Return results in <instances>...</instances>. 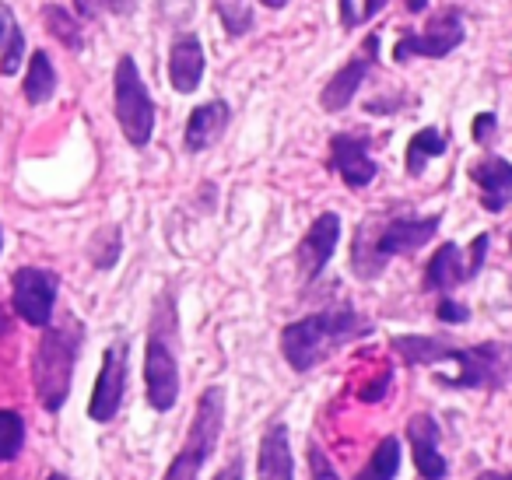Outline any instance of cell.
<instances>
[{
    "label": "cell",
    "instance_id": "4",
    "mask_svg": "<svg viewBox=\"0 0 512 480\" xmlns=\"http://www.w3.org/2000/svg\"><path fill=\"white\" fill-rule=\"evenodd\" d=\"M221 428H225V389L211 386L204 389V396L197 400V410H193L190 431H186L183 449L176 452V459L165 470V480H197L204 463L214 456L218 449Z\"/></svg>",
    "mask_w": 512,
    "mask_h": 480
},
{
    "label": "cell",
    "instance_id": "12",
    "mask_svg": "<svg viewBox=\"0 0 512 480\" xmlns=\"http://www.w3.org/2000/svg\"><path fill=\"white\" fill-rule=\"evenodd\" d=\"M330 165H334V172L351 186V190H365L379 172L369 155V137H362V134L330 137Z\"/></svg>",
    "mask_w": 512,
    "mask_h": 480
},
{
    "label": "cell",
    "instance_id": "38",
    "mask_svg": "<svg viewBox=\"0 0 512 480\" xmlns=\"http://www.w3.org/2000/svg\"><path fill=\"white\" fill-rule=\"evenodd\" d=\"M260 4H264V8H271V11H281L288 4V0H260Z\"/></svg>",
    "mask_w": 512,
    "mask_h": 480
},
{
    "label": "cell",
    "instance_id": "24",
    "mask_svg": "<svg viewBox=\"0 0 512 480\" xmlns=\"http://www.w3.org/2000/svg\"><path fill=\"white\" fill-rule=\"evenodd\" d=\"M397 473H400V438L386 435L376 445V452H372L369 466L355 480H397Z\"/></svg>",
    "mask_w": 512,
    "mask_h": 480
},
{
    "label": "cell",
    "instance_id": "21",
    "mask_svg": "<svg viewBox=\"0 0 512 480\" xmlns=\"http://www.w3.org/2000/svg\"><path fill=\"white\" fill-rule=\"evenodd\" d=\"M393 351H397L407 365H439V361H449L453 340L449 337H393Z\"/></svg>",
    "mask_w": 512,
    "mask_h": 480
},
{
    "label": "cell",
    "instance_id": "36",
    "mask_svg": "<svg viewBox=\"0 0 512 480\" xmlns=\"http://www.w3.org/2000/svg\"><path fill=\"white\" fill-rule=\"evenodd\" d=\"M404 8L411 11V15H418V11L428 8V0H404Z\"/></svg>",
    "mask_w": 512,
    "mask_h": 480
},
{
    "label": "cell",
    "instance_id": "11",
    "mask_svg": "<svg viewBox=\"0 0 512 480\" xmlns=\"http://www.w3.org/2000/svg\"><path fill=\"white\" fill-rule=\"evenodd\" d=\"M376 60H379V39L369 36L362 43V57L348 60V64H344L341 71L327 81V88L320 92L323 113H341V109H348L351 99L358 95V88H362L365 78H369V71L376 67Z\"/></svg>",
    "mask_w": 512,
    "mask_h": 480
},
{
    "label": "cell",
    "instance_id": "5",
    "mask_svg": "<svg viewBox=\"0 0 512 480\" xmlns=\"http://www.w3.org/2000/svg\"><path fill=\"white\" fill-rule=\"evenodd\" d=\"M113 102L116 123H120L130 148H148L151 134H155V102H151V92L144 88V78L137 71L134 57H120V64H116Z\"/></svg>",
    "mask_w": 512,
    "mask_h": 480
},
{
    "label": "cell",
    "instance_id": "23",
    "mask_svg": "<svg viewBox=\"0 0 512 480\" xmlns=\"http://www.w3.org/2000/svg\"><path fill=\"white\" fill-rule=\"evenodd\" d=\"M439 155H446V137H442L435 127L418 130V134L411 137V144H407V172H411V176H421L428 158H439Z\"/></svg>",
    "mask_w": 512,
    "mask_h": 480
},
{
    "label": "cell",
    "instance_id": "37",
    "mask_svg": "<svg viewBox=\"0 0 512 480\" xmlns=\"http://www.w3.org/2000/svg\"><path fill=\"white\" fill-rule=\"evenodd\" d=\"M477 480H512V473H481Z\"/></svg>",
    "mask_w": 512,
    "mask_h": 480
},
{
    "label": "cell",
    "instance_id": "25",
    "mask_svg": "<svg viewBox=\"0 0 512 480\" xmlns=\"http://www.w3.org/2000/svg\"><path fill=\"white\" fill-rule=\"evenodd\" d=\"M43 22H46V32H50L53 39H60L67 50L78 53L81 46H85V39H81V22H74L67 8H60V4H46Z\"/></svg>",
    "mask_w": 512,
    "mask_h": 480
},
{
    "label": "cell",
    "instance_id": "9",
    "mask_svg": "<svg viewBox=\"0 0 512 480\" xmlns=\"http://www.w3.org/2000/svg\"><path fill=\"white\" fill-rule=\"evenodd\" d=\"M127 340H116L106 347L102 354V368L99 379H95V393L88 400V417L99 424H109L120 414L123 403V389H127Z\"/></svg>",
    "mask_w": 512,
    "mask_h": 480
},
{
    "label": "cell",
    "instance_id": "39",
    "mask_svg": "<svg viewBox=\"0 0 512 480\" xmlns=\"http://www.w3.org/2000/svg\"><path fill=\"white\" fill-rule=\"evenodd\" d=\"M46 480H71V477H67V473H50Z\"/></svg>",
    "mask_w": 512,
    "mask_h": 480
},
{
    "label": "cell",
    "instance_id": "33",
    "mask_svg": "<svg viewBox=\"0 0 512 480\" xmlns=\"http://www.w3.org/2000/svg\"><path fill=\"white\" fill-rule=\"evenodd\" d=\"M495 130H498V116L495 113H481L474 120V141L477 144H491V141H495Z\"/></svg>",
    "mask_w": 512,
    "mask_h": 480
},
{
    "label": "cell",
    "instance_id": "34",
    "mask_svg": "<svg viewBox=\"0 0 512 480\" xmlns=\"http://www.w3.org/2000/svg\"><path fill=\"white\" fill-rule=\"evenodd\" d=\"M390 379H393V375H390V372H383L376 382H372V389H362V393H358V396H362L365 403H376V400H383V393H386V389H390Z\"/></svg>",
    "mask_w": 512,
    "mask_h": 480
},
{
    "label": "cell",
    "instance_id": "7",
    "mask_svg": "<svg viewBox=\"0 0 512 480\" xmlns=\"http://www.w3.org/2000/svg\"><path fill=\"white\" fill-rule=\"evenodd\" d=\"M505 358H509V347L495 344V340H488V344H477V347L453 344L449 361H456V365H460V372H456L453 379H446V375H442L439 382H442V386H453V389H502L505 375H509Z\"/></svg>",
    "mask_w": 512,
    "mask_h": 480
},
{
    "label": "cell",
    "instance_id": "20",
    "mask_svg": "<svg viewBox=\"0 0 512 480\" xmlns=\"http://www.w3.org/2000/svg\"><path fill=\"white\" fill-rule=\"evenodd\" d=\"M25 60V32L15 22V11L0 0V74H18Z\"/></svg>",
    "mask_w": 512,
    "mask_h": 480
},
{
    "label": "cell",
    "instance_id": "41",
    "mask_svg": "<svg viewBox=\"0 0 512 480\" xmlns=\"http://www.w3.org/2000/svg\"><path fill=\"white\" fill-rule=\"evenodd\" d=\"M509 242H512V235H509Z\"/></svg>",
    "mask_w": 512,
    "mask_h": 480
},
{
    "label": "cell",
    "instance_id": "40",
    "mask_svg": "<svg viewBox=\"0 0 512 480\" xmlns=\"http://www.w3.org/2000/svg\"><path fill=\"white\" fill-rule=\"evenodd\" d=\"M0 249H4V232H0Z\"/></svg>",
    "mask_w": 512,
    "mask_h": 480
},
{
    "label": "cell",
    "instance_id": "27",
    "mask_svg": "<svg viewBox=\"0 0 512 480\" xmlns=\"http://www.w3.org/2000/svg\"><path fill=\"white\" fill-rule=\"evenodd\" d=\"M386 4H390V0H341V4H337V18H341L344 29H358V25H365L369 18H376Z\"/></svg>",
    "mask_w": 512,
    "mask_h": 480
},
{
    "label": "cell",
    "instance_id": "30",
    "mask_svg": "<svg viewBox=\"0 0 512 480\" xmlns=\"http://www.w3.org/2000/svg\"><path fill=\"white\" fill-rule=\"evenodd\" d=\"M435 316H439V323H453V326H460V323H467L470 319V309L467 305H460L456 298H442L439 305H435Z\"/></svg>",
    "mask_w": 512,
    "mask_h": 480
},
{
    "label": "cell",
    "instance_id": "28",
    "mask_svg": "<svg viewBox=\"0 0 512 480\" xmlns=\"http://www.w3.org/2000/svg\"><path fill=\"white\" fill-rule=\"evenodd\" d=\"M137 8V0H74V11H78L81 22H95L102 15L127 18Z\"/></svg>",
    "mask_w": 512,
    "mask_h": 480
},
{
    "label": "cell",
    "instance_id": "3",
    "mask_svg": "<svg viewBox=\"0 0 512 480\" xmlns=\"http://www.w3.org/2000/svg\"><path fill=\"white\" fill-rule=\"evenodd\" d=\"M81 347V326L78 319L67 316L57 326H43V340L32 358V379H36V396L50 414H57L71 396L74 361Z\"/></svg>",
    "mask_w": 512,
    "mask_h": 480
},
{
    "label": "cell",
    "instance_id": "26",
    "mask_svg": "<svg viewBox=\"0 0 512 480\" xmlns=\"http://www.w3.org/2000/svg\"><path fill=\"white\" fill-rule=\"evenodd\" d=\"M25 449V417L18 410H0V463L18 459Z\"/></svg>",
    "mask_w": 512,
    "mask_h": 480
},
{
    "label": "cell",
    "instance_id": "6",
    "mask_svg": "<svg viewBox=\"0 0 512 480\" xmlns=\"http://www.w3.org/2000/svg\"><path fill=\"white\" fill-rule=\"evenodd\" d=\"M463 39H467V29H463V15L460 8H446L442 15H435L428 22L425 32H404L393 46V60L397 64H407V60H442L453 50H460Z\"/></svg>",
    "mask_w": 512,
    "mask_h": 480
},
{
    "label": "cell",
    "instance_id": "16",
    "mask_svg": "<svg viewBox=\"0 0 512 480\" xmlns=\"http://www.w3.org/2000/svg\"><path fill=\"white\" fill-rule=\"evenodd\" d=\"M470 179H474L477 190H481L484 211L502 214L505 207H509V200H512V162H505V158H498V155H488L470 169Z\"/></svg>",
    "mask_w": 512,
    "mask_h": 480
},
{
    "label": "cell",
    "instance_id": "32",
    "mask_svg": "<svg viewBox=\"0 0 512 480\" xmlns=\"http://www.w3.org/2000/svg\"><path fill=\"white\" fill-rule=\"evenodd\" d=\"M309 466H313V480H337V473L327 466V456L316 442H309Z\"/></svg>",
    "mask_w": 512,
    "mask_h": 480
},
{
    "label": "cell",
    "instance_id": "18",
    "mask_svg": "<svg viewBox=\"0 0 512 480\" xmlns=\"http://www.w3.org/2000/svg\"><path fill=\"white\" fill-rule=\"evenodd\" d=\"M256 480H295L292 445H288L285 424H271L260 438V459H256Z\"/></svg>",
    "mask_w": 512,
    "mask_h": 480
},
{
    "label": "cell",
    "instance_id": "29",
    "mask_svg": "<svg viewBox=\"0 0 512 480\" xmlns=\"http://www.w3.org/2000/svg\"><path fill=\"white\" fill-rule=\"evenodd\" d=\"M120 239H123V235H120V228H116V225H106L99 235H95V239H92V263H95V267L109 270L116 260H120Z\"/></svg>",
    "mask_w": 512,
    "mask_h": 480
},
{
    "label": "cell",
    "instance_id": "2",
    "mask_svg": "<svg viewBox=\"0 0 512 480\" xmlns=\"http://www.w3.org/2000/svg\"><path fill=\"white\" fill-rule=\"evenodd\" d=\"M439 225V214H432V218H390L383 225L365 221L358 228L355 249H351V267H355V274L362 281H372V277L383 274V267L393 256H411L425 242H432Z\"/></svg>",
    "mask_w": 512,
    "mask_h": 480
},
{
    "label": "cell",
    "instance_id": "17",
    "mask_svg": "<svg viewBox=\"0 0 512 480\" xmlns=\"http://www.w3.org/2000/svg\"><path fill=\"white\" fill-rule=\"evenodd\" d=\"M228 120H232V109H228V102L214 99V102H204V106H197L190 113V120H186V134H183V144L190 155H197V151H207L211 144L221 141V134H225Z\"/></svg>",
    "mask_w": 512,
    "mask_h": 480
},
{
    "label": "cell",
    "instance_id": "1",
    "mask_svg": "<svg viewBox=\"0 0 512 480\" xmlns=\"http://www.w3.org/2000/svg\"><path fill=\"white\" fill-rule=\"evenodd\" d=\"M372 330H376L372 319L358 316L351 305H341V309H327L288 323L281 330V354H285V361L295 372H309L320 361H327L337 347L369 337Z\"/></svg>",
    "mask_w": 512,
    "mask_h": 480
},
{
    "label": "cell",
    "instance_id": "13",
    "mask_svg": "<svg viewBox=\"0 0 512 480\" xmlns=\"http://www.w3.org/2000/svg\"><path fill=\"white\" fill-rule=\"evenodd\" d=\"M337 242H341V218H337L334 211L320 214V218L313 221V228L306 232V239L299 242V253H295L306 281H316V277L323 274V267H327L330 256H334Z\"/></svg>",
    "mask_w": 512,
    "mask_h": 480
},
{
    "label": "cell",
    "instance_id": "14",
    "mask_svg": "<svg viewBox=\"0 0 512 480\" xmlns=\"http://www.w3.org/2000/svg\"><path fill=\"white\" fill-rule=\"evenodd\" d=\"M407 442L414 449V466H418L421 480H446L449 463L439 452V424L432 414H414L407 421Z\"/></svg>",
    "mask_w": 512,
    "mask_h": 480
},
{
    "label": "cell",
    "instance_id": "22",
    "mask_svg": "<svg viewBox=\"0 0 512 480\" xmlns=\"http://www.w3.org/2000/svg\"><path fill=\"white\" fill-rule=\"evenodd\" d=\"M22 92H25V99H29L32 106H43V102H50L53 92H57V71H53V60H50V53H46V50L32 53Z\"/></svg>",
    "mask_w": 512,
    "mask_h": 480
},
{
    "label": "cell",
    "instance_id": "35",
    "mask_svg": "<svg viewBox=\"0 0 512 480\" xmlns=\"http://www.w3.org/2000/svg\"><path fill=\"white\" fill-rule=\"evenodd\" d=\"M214 480H242V459L235 456L225 470H218V477H214Z\"/></svg>",
    "mask_w": 512,
    "mask_h": 480
},
{
    "label": "cell",
    "instance_id": "10",
    "mask_svg": "<svg viewBox=\"0 0 512 480\" xmlns=\"http://www.w3.org/2000/svg\"><path fill=\"white\" fill-rule=\"evenodd\" d=\"M144 386H148V403L165 414L179 400V365L172 347L158 333H151L148 351H144Z\"/></svg>",
    "mask_w": 512,
    "mask_h": 480
},
{
    "label": "cell",
    "instance_id": "15",
    "mask_svg": "<svg viewBox=\"0 0 512 480\" xmlns=\"http://www.w3.org/2000/svg\"><path fill=\"white\" fill-rule=\"evenodd\" d=\"M204 81V43L197 32H183L169 50V85L179 95H193Z\"/></svg>",
    "mask_w": 512,
    "mask_h": 480
},
{
    "label": "cell",
    "instance_id": "31",
    "mask_svg": "<svg viewBox=\"0 0 512 480\" xmlns=\"http://www.w3.org/2000/svg\"><path fill=\"white\" fill-rule=\"evenodd\" d=\"M488 232H481V235H474V242H470V256H467V274L470 277H477L481 274V267H484V256H488Z\"/></svg>",
    "mask_w": 512,
    "mask_h": 480
},
{
    "label": "cell",
    "instance_id": "8",
    "mask_svg": "<svg viewBox=\"0 0 512 480\" xmlns=\"http://www.w3.org/2000/svg\"><path fill=\"white\" fill-rule=\"evenodd\" d=\"M57 295H60V274L43 267H22L11 277V305L15 312L32 326H50L53 323V309H57Z\"/></svg>",
    "mask_w": 512,
    "mask_h": 480
},
{
    "label": "cell",
    "instance_id": "19",
    "mask_svg": "<svg viewBox=\"0 0 512 480\" xmlns=\"http://www.w3.org/2000/svg\"><path fill=\"white\" fill-rule=\"evenodd\" d=\"M463 281H470L467 274V260H463L460 246L446 242L432 253V260L425 263V291H453L460 288Z\"/></svg>",
    "mask_w": 512,
    "mask_h": 480
}]
</instances>
